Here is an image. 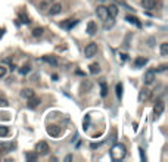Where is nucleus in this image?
<instances>
[{"label": "nucleus", "instance_id": "obj_11", "mask_svg": "<svg viewBox=\"0 0 168 162\" xmlns=\"http://www.w3.org/2000/svg\"><path fill=\"white\" fill-rule=\"evenodd\" d=\"M146 63H147V59H146L145 56H139V58H136V59H134V65H136V68L145 67Z\"/></svg>", "mask_w": 168, "mask_h": 162}, {"label": "nucleus", "instance_id": "obj_21", "mask_svg": "<svg viewBox=\"0 0 168 162\" xmlns=\"http://www.w3.org/2000/svg\"><path fill=\"white\" fill-rule=\"evenodd\" d=\"M43 61L47 62V63H50V65H55V67L58 65V63H59L55 56H43Z\"/></svg>", "mask_w": 168, "mask_h": 162}, {"label": "nucleus", "instance_id": "obj_7", "mask_svg": "<svg viewBox=\"0 0 168 162\" xmlns=\"http://www.w3.org/2000/svg\"><path fill=\"white\" fill-rule=\"evenodd\" d=\"M86 33L89 34V35H95V34L97 33V25H96L95 21H89L87 28H86Z\"/></svg>", "mask_w": 168, "mask_h": 162}, {"label": "nucleus", "instance_id": "obj_38", "mask_svg": "<svg viewBox=\"0 0 168 162\" xmlns=\"http://www.w3.org/2000/svg\"><path fill=\"white\" fill-rule=\"evenodd\" d=\"M149 46H151V47L153 46V39H149Z\"/></svg>", "mask_w": 168, "mask_h": 162}, {"label": "nucleus", "instance_id": "obj_16", "mask_svg": "<svg viewBox=\"0 0 168 162\" xmlns=\"http://www.w3.org/2000/svg\"><path fill=\"white\" fill-rule=\"evenodd\" d=\"M80 89H81L83 93H89L90 90H91V83H90L89 80H84L83 83H81V87Z\"/></svg>", "mask_w": 168, "mask_h": 162}, {"label": "nucleus", "instance_id": "obj_8", "mask_svg": "<svg viewBox=\"0 0 168 162\" xmlns=\"http://www.w3.org/2000/svg\"><path fill=\"white\" fill-rule=\"evenodd\" d=\"M50 15H58V13H61L62 12V5L61 3H52V6L47 9Z\"/></svg>", "mask_w": 168, "mask_h": 162}, {"label": "nucleus", "instance_id": "obj_31", "mask_svg": "<svg viewBox=\"0 0 168 162\" xmlns=\"http://www.w3.org/2000/svg\"><path fill=\"white\" fill-rule=\"evenodd\" d=\"M19 72L22 74V75L28 74V72H30V67H28V65H24V67H21V69H19Z\"/></svg>", "mask_w": 168, "mask_h": 162}, {"label": "nucleus", "instance_id": "obj_26", "mask_svg": "<svg viewBox=\"0 0 168 162\" xmlns=\"http://www.w3.org/2000/svg\"><path fill=\"white\" fill-rule=\"evenodd\" d=\"M125 19H127L128 22H131V24H136L137 27H142V24L139 22V19H137V18H134V16H125Z\"/></svg>", "mask_w": 168, "mask_h": 162}, {"label": "nucleus", "instance_id": "obj_33", "mask_svg": "<svg viewBox=\"0 0 168 162\" xmlns=\"http://www.w3.org/2000/svg\"><path fill=\"white\" fill-rule=\"evenodd\" d=\"M6 75V68L5 67H0V78H3Z\"/></svg>", "mask_w": 168, "mask_h": 162}, {"label": "nucleus", "instance_id": "obj_36", "mask_svg": "<svg viewBox=\"0 0 168 162\" xmlns=\"http://www.w3.org/2000/svg\"><path fill=\"white\" fill-rule=\"evenodd\" d=\"M65 161H67V162L72 161V155H68V156H65Z\"/></svg>", "mask_w": 168, "mask_h": 162}, {"label": "nucleus", "instance_id": "obj_3", "mask_svg": "<svg viewBox=\"0 0 168 162\" xmlns=\"http://www.w3.org/2000/svg\"><path fill=\"white\" fill-rule=\"evenodd\" d=\"M35 153L37 155H47L49 153V145L46 141H39L35 145Z\"/></svg>", "mask_w": 168, "mask_h": 162}, {"label": "nucleus", "instance_id": "obj_13", "mask_svg": "<svg viewBox=\"0 0 168 162\" xmlns=\"http://www.w3.org/2000/svg\"><path fill=\"white\" fill-rule=\"evenodd\" d=\"M39 105H40V99H37V97H31V99H28L27 106L30 108V109H35Z\"/></svg>", "mask_w": 168, "mask_h": 162}, {"label": "nucleus", "instance_id": "obj_2", "mask_svg": "<svg viewBox=\"0 0 168 162\" xmlns=\"http://www.w3.org/2000/svg\"><path fill=\"white\" fill-rule=\"evenodd\" d=\"M96 53H97V44L96 43H89V44L86 46V49H84V56L86 58H93V56H96Z\"/></svg>", "mask_w": 168, "mask_h": 162}, {"label": "nucleus", "instance_id": "obj_28", "mask_svg": "<svg viewBox=\"0 0 168 162\" xmlns=\"http://www.w3.org/2000/svg\"><path fill=\"white\" fill-rule=\"evenodd\" d=\"M7 134H9V128L5 127V125H2L0 127V137H6Z\"/></svg>", "mask_w": 168, "mask_h": 162}, {"label": "nucleus", "instance_id": "obj_5", "mask_svg": "<svg viewBox=\"0 0 168 162\" xmlns=\"http://www.w3.org/2000/svg\"><path fill=\"white\" fill-rule=\"evenodd\" d=\"M96 15L99 16V19H100V21H105V19L109 16V15H108L106 6H102V5L97 6V7H96Z\"/></svg>", "mask_w": 168, "mask_h": 162}, {"label": "nucleus", "instance_id": "obj_14", "mask_svg": "<svg viewBox=\"0 0 168 162\" xmlns=\"http://www.w3.org/2000/svg\"><path fill=\"white\" fill-rule=\"evenodd\" d=\"M77 19H67L65 22H62L61 24V27H63V28H67V30H71V28L74 27V25H77Z\"/></svg>", "mask_w": 168, "mask_h": 162}, {"label": "nucleus", "instance_id": "obj_10", "mask_svg": "<svg viewBox=\"0 0 168 162\" xmlns=\"http://www.w3.org/2000/svg\"><path fill=\"white\" fill-rule=\"evenodd\" d=\"M162 112H164V102L162 100H158L156 103H155V106H153V113H155L156 117H159Z\"/></svg>", "mask_w": 168, "mask_h": 162}, {"label": "nucleus", "instance_id": "obj_15", "mask_svg": "<svg viewBox=\"0 0 168 162\" xmlns=\"http://www.w3.org/2000/svg\"><path fill=\"white\" fill-rule=\"evenodd\" d=\"M106 9H108V15H109V16L115 18V16L118 15V7H117V5H109Z\"/></svg>", "mask_w": 168, "mask_h": 162}, {"label": "nucleus", "instance_id": "obj_39", "mask_svg": "<svg viewBox=\"0 0 168 162\" xmlns=\"http://www.w3.org/2000/svg\"><path fill=\"white\" fill-rule=\"evenodd\" d=\"M119 59H121V62H124V61H125V55H121V58H119Z\"/></svg>", "mask_w": 168, "mask_h": 162}, {"label": "nucleus", "instance_id": "obj_9", "mask_svg": "<svg viewBox=\"0 0 168 162\" xmlns=\"http://www.w3.org/2000/svg\"><path fill=\"white\" fill-rule=\"evenodd\" d=\"M47 134H50L52 137H58V136L61 134V127H58V125H49L47 127Z\"/></svg>", "mask_w": 168, "mask_h": 162}, {"label": "nucleus", "instance_id": "obj_17", "mask_svg": "<svg viewBox=\"0 0 168 162\" xmlns=\"http://www.w3.org/2000/svg\"><path fill=\"white\" fill-rule=\"evenodd\" d=\"M155 5H156L155 0H142V6H143L145 9H153Z\"/></svg>", "mask_w": 168, "mask_h": 162}, {"label": "nucleus", "instance_id": "obj_27", "mask_svg": "<svg viewBox=\"0 0 168 162\" xmlns=\"http://www.w3.org/2000/svg\"><path fill=\"white\" fill-rule=\"evenodd\" d=\"M115 91H117V97L118 99H121V96H123V84H117V87H115Z\"/></svg>", "mask_w": 168, "mask_h": 162}, {"label": "nucleus", "instance_id": "obj_35", "mask_svg": "<svg viewBox=\"0 0 168 162\" xmlns=\"http://www.w3.org/2000/svg\"><path fill=\"white\" fill-rule=\"evenodd\" d=\"M97 146H100V143H91V145H90V147H91V149H96Z\"/></svg>", "mask_w": 168, "mask_h": 162}, {"label": "nucleus", "instance_id": "obj_24", "mask_svg": "<svg viewBox=\"0 0 168 162\" xmlns=\"http://www.w3.org/2000/svg\"><path fill=\"white\" fill-rule=\"evenodd\" d=\"M19 21H21L22 24H30V22H31V21H30V18H28V15H27V13H24V12L19 13Z\"/></svg>", "mask_w": 168, "mask_h": 162}, {"label": "nucleus", "instance_id": "obj_23", "mask_svg": "<svg viewBox=\"0 0 168 162\" xmlns=\"http://www.w3.org/2000/svg\"><path fill=\"white\" fill-rule=\"evenodd\" d=\"M43 33H44V30H43L41 27L34 28V30H33V37H35V39H37V37H41V35H43Z\"/></svg>", "mask_w": 168, "mask_h": 162}, {"label": "nucleus", "instance_id": "obj_20", "mask_svg": "<svg viewBox=\"0 0 168 162\" xmlns=\"http://www.w3.org/2000/svg\"><path fill=\"white\" fill-rule=\"evenodd\" d=\"M90 74H93V75H96V74H99L100 72V65H99V63H91V65H90Z\"/></svg>", "mask_w": 168, "mask_h": 162}, {"label": "nucleus", "instance_id": "obj_37", "mask_svg": "<svg viewBox=\"0 0 168 162\" xmlns=\"http://www.w3.org/2000/svg\"><path fill=\"white\" fill-rule=\"evenodd\" d=\"M6 105H7V102H6V100H2V99H0V106H6Z\"/></svg>", "mask_w": 168, "mask_h": 162}, {"label": "nucleus", "instance_id": "obj_30", "mask_svg": "<svg viewBox=\"0 0 168 162\" xmlns=\"http://www.w3.org/2000/svg\"><path fill=\"white\" fill-rule=\"evenodd\" d=\"M25 158H27L28 161H35L37 159V153H27Z\"/></svg>", "mask_w": 168, "mask_h": 162}, {"label": "nucleus", "instance_id": "obj_34", "mask_svg": "<svg viewBox=\"0 0 168 162\" xmlns=\"http://www.w3.org/2000/svg\"><path fill=\"white\" fill-rule=\"evenodd\" d=\"M139 150H140V156H142V161H145V153H143V149L140 147Z\"/></svg>", "mask_w": 168, "mask_h": 162}, {"label": "nucleus", "instance_id": "obj_6", "mask_svg": "<svg viewBox=\"0 0 168 162\" xmlns=\"http://www.w3.org/2000/svg\"><path fill=\"white\" fill-rule=\"evenodd\" d=\"M151 99V90L149 89H142L139 91V102L140 103H143V102L149 100Z\"/></svg>", "mask_w": 168, "mask_h": 162}, {"label": "nucleus", "instance_id": "obj_4", "mask_svg": "<svg viewBox=\"0 0 168 162\" xmlns=\"http://www.w3.org/2000/svg\"><path fill=\"white\" fill-rule=\"evenodd\" d=\"M155 78H156V72L153 71V69H149V71H146L145 72V77H143V81H145V84H152L153 81H155Z\"/></svg>", "mask_w": 168, "mask_h": 162}, {"label": "nucleus", "instance_id": "obj_22", "mask_svg": "<svg viewBox=\"0 0 168 162\" xmlns=\"http://www.w3.org/2000/svg\"><path fill=\"white\" fill-rule=\"evenodd\" d=\"M100 96L102 97H106L108 96V86H106V83L102 80L100 81Z\"/></svg>", "mask_w": 168, "mask_h": 162}, {"label": "nucleus", "instance_id": "obj_19", "mask_svg": "<svg viewBox=\"0 0 168 162\" xmlns=\"http://www.w3.org/2000/svg\"><path fill=\"white\" fill-rule=\"evenodd\" d=\"M52 3H55V0H41V2H40V7H41L43 11H47L52 6Z\"/></svg>", "mask_w": 168, "mask_h": 162}, {"label": "nucleus", "instance_id": "obj_1", "mask_svg": "<svg viewBox=\"0 0 168 162\" xmlns=\"http://www.w3.org/2000/svg\"><path fill=\"white\" fill-rule=\"evenodd\" d=\"M125 153H127V149L125 146L121 145V143H117L111 147V158L114 161H121L125 158Z\"/></svg>", "mask_w": 168, "mask_h": 162}, {"label": "nucleus", "instance_id": "obj_18", "mask_svg": "<svg viewBox=\"0 0 168 162\" xmlns=\"http://www.w3.org/2000/svg\"><path fill=\"white\" fill-rule=\"evenodd\" d=\"M21 96L22 97H25V99H31V97H34V90H31V89H24L22 91H21Z\"/></svg>", "mask_w": 168, "mask_h": 162}, {"label": "nucleus", "instance_id": "obj_32", "mask_svg": "<svg viewBox=\"0 0 168 162\" xmlns=\"http://www.w3.org/2000/svg\"><path fill=\"white\" fill-rule=\"evenodd\" d=\"M167 65H159V67L156 68V72H165L167 71Z\"/></svg>", "mask_w": 168, "mask_h": 162}, {"label": "nucleus", "instance_id": "obj_29", "mask_svg": "<svg viewBox=\"0 0 168 162\" xmlns=\"http://www.w3.org/2000/svg\"><path fill=\"white\" fill-rule=\"evenodd\" d=\"M161 55L162 56L168 55V43H162V44H161Z\"/></svg>", "mask_w": 168, "mask_h": 162}, {"label": "nucleus", "instance_id": "obj_25", "mask_svg": "<svg viewBox=\"0 0 168 162\" xmlns=\"http://www.w3.org/2000/svg\"><path fill=\"white\" fill-rule=\"evenodd\" d=\"M114 24H115V21H114V18L112 16H108L106 19H105V28H112L114 27Z\"/></svg>", "mask_w": 168, "mask_h": 162}, {"label": "nucleus", "instance_id": "obj_12", "mask_svg": "<svg viewBox=\"0 0 168 162\" xmlns=\"http://www.w3.org/2000/svg\"><path fill=\"white\" fill-rule=\"evenodd\" d=\"M15 150V143H3L0 145V152H12Z\"/></svg>", "mask_w": 168, "mask_h": 162}]
</instances>
